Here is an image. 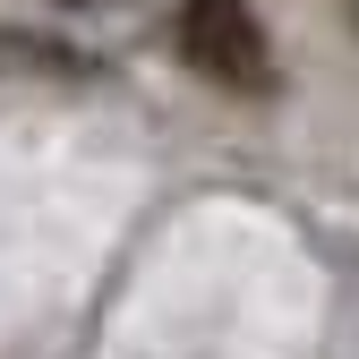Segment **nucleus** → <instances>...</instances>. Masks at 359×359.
Here are the masks:
<instances>
[{"label": "nucleus", "mask_w": 359, "mask_h": 359, "mask_svg": "<svg viewBox=\"0 0 359 359\" xmlns=\"http://www.w3.org/2000/svg\"><path fill=\"white\" fill-rule=\"evenodd\" d=\"M180 52H189L214 86H240V95H257L265 77V26L248 18V0H189L180 9Z\"/></svg>", "instance_id": "f257e3e1"}]
</instances>
